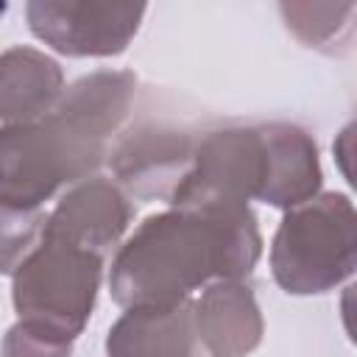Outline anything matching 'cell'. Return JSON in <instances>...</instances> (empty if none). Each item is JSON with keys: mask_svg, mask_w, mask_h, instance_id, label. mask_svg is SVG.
Wrapping results in <instances>:
<instances>
[{"mask_svg": "<svg viewBox=\"0 0 357 357\" xmlns=\"http://www.w3.org/2000/svg\"><path fill=\"white\" fill-rule=\"evenodd\" d=\"M262 134L268 145V184L259 201L287 212L315 198L324 181L315 139L293 123H265Z\"/></svg>", "mask_w": 357, "mask_h": 357, "instance_id": "cell-12", "label": "cell"}, {"mask_svg": "<svg viewBox=\"0 0 357 357\" xmlns=\"http://www.w3.org/2000/svg\"><path fill=\"white\" fill-rule=\"evenodd\" d=\"M262 254L251 206H170L145 218L117 248L112 298L126 307H173L220 279H243Z\"/></svg>", "mask_w": 357, "mask_h": 357, "instance_id": "cell-1", "label": "cell"}, {"mask_svg": "<svg viewBox=\"0 0 357 357\" xmlns=\"http://www.w3.org/2000/svg\"><path fill=\"white\" fill-rule=\"evenodd\" d=\"M268 184V145L262 126L223 128L206 134L192 148V162L176 190L170 206H248L262 198Z\"/></svg>", "mask_w": 357, "mask_h": 357, "instance_id": "cell-5", "label": "cell"}, {"mask_svg": "<svg viewBox=\"0 0 357 357\" xmlns=\"http://www.w3.org/2000/svg\"><path fill=\"white\" fill-rule=\"evenodd\" d=\"M128 195L103 176H89L73 184L45 220V237L67 240L95 254H106L131 223Z\"/></svg>", "mask_w": 357, "mask_h": 357, "instance_id": "cell-7", "label": "cell"}, {"mask_svg": "<svg viewBox=\"0 0 357 357\" xmlns=\"http://www.w3.org/2000/svg\"><path fill=\"white\" fill-rule=\"evenodd\" d=\"M287 28L310 47L335 50V45H346L351 36V14L354 6H315V3H282L279 6Z\"/></svg>", "mask_w": 357, "mask_h": 357, "instance_id": "cell-13", "label": "cell"}, {"mask_svg": "<svg viewBox=\"0 0 357 357\" xmlns=\"http://www.w3.org/2000/svg\"><path fill=\"white\" fill-rule=\"evenodd\" d=\"M192 298L126 310L106 335V357H192Z\"/></svg>", "mask_w": 357, "mask_h": 357, "instance_id": "cell-10", "label": "cell"}, {"mask_svg": "<svg viewBox=\"0 0 357 357\" xmlns=\"http://www.w3.org/2000/svg\"><path fill=\"white\" fill-rule=\"evenodd\" d=\"M195 340L212 357H245L251 354L265 332L254 290L243 279H220L204 287L201 298L192 301Z\"/></svg>", "mask_w": 357, "mask_h": 357, "instance_id": "cell-8", "label": "cell"}, {"mask_svg": "<svg viewBox=\"0 0 357 357\" xmlns=\"http://www.w3.org/2000/svg\"><path fill=\"white\" fill-rule=\"evenodd\" d=\"M100 273V254L42 234L39 245L11 273L14 310L22 321L45 324L75 340L92 315Z\"/></svg>", "mask_w": 357, "mask_h": 357, "instance_id": "cell-4", "label": "cell"}, {"mask_svg": "<svg viewBox=\"0 0 357 357\" xmlns=\"http://www.w3.org/2000/svg\"><path fill=\"white\" fill-rule=\"evenodd\" d=\"M3 357H73V337L36 324V321H17L3 337Z\"/></svg>", "mask_w": 357, "mask_h": 357, "instance_id": "cell-15", "label": "cell"}, {"mask_svg": "<svg viewBox=\"0 0 357 357\" xmlns=\"http://www.w3.org/2000/svg\"><path fill=\"white\" fill-rule=\"evenodd\" d=\"M357 265V215L343 192H318L284 212L273 243L271 271L293 296L335 290Z\"/></svg>", "mask_w": 357, "mask_h": 357, "instance_id": "cell-3", "label": "cell"}, {"mask_svg": "<svg viewBox=\"0 0 357 357\" xmlns=\"http://www.w3.org/2000/svg\"><path fill=\"white\" fill-rule=\"evenodd\" d=\"M145 3L31 0L28 28L64 56H117L128 47L145 17Z\"/></svg>", "mask_w": 357, "mask_h": 357, "instance_id": "cell-6", "label": "cell"}, {"mask_svg": "<svg viewBox=\"0 0 357 357\" xmlns=\"http://www.w3.org/2000/svg\"><path fill=\"white\" fill-rule=\"evenodd\" d=\"M47 215L42 209H17L0 204V273H14L39 245Z\"/></svg>", "mask_w": 357, "mask_h": 357, "instance_id": "cell-14", "label": "cell"}, {"mask_svg": "<svg viewBox=\"0 0 357 357\" xmlns=\"http://www.w3.org/2000/svg\"><path fill=\"white\" fill-rule=\"evenodd\" d=\"M137 78L98 70L70 84L33 123L0 128V204L42 209L61 184H78L103 165L106 142L134 100Z\"/></svg>", "mask_w": 357, "mask_h": 357, "instance_id": "cell-2", "label": "cell"}, {"mask_svg": "<svg viewBox=\"0 0 357 357\" xmlns=\"http://www.w3.org/2000/svg\"><path fill=\"white\" fill-rule=\"evenodd\" d=\"M3 14H6V3H0V17H3Z\"/></svg>", "mask_w": 357, "mask_h": 357, "instance_id": "cell-16", "label": "cell"}, {"mask_svg": "<svg viewBox=\"0 0 357 357\" xmlns=\"http://www.w3.org/2000/svg\"><path fill=\"white\" fill-rule=\"evenodd\" d=\"M192 142L181 131L139 128L112 153V170L139 198L167 195L176 190L192 162Z\"/></svg>", "mask_w": 357, "mask_h": 357, "instance_id": "cell-9", "label": "cell"}, {"mask_svg": "<svg viewBox=\"0 0 357 357\" xmlns=\"http://www.w3.org/2000/svg\"><path fill=\"white\" fill-rule=\"evenodd\" d=\"M64 92V73L56 59L36 47L0 53V120L6 126L42 120Z\"/></svg>", "mask_w": 357, "mask_h": 357, "instance_id": "cell-11", "label": "cell"}]
</instances>
